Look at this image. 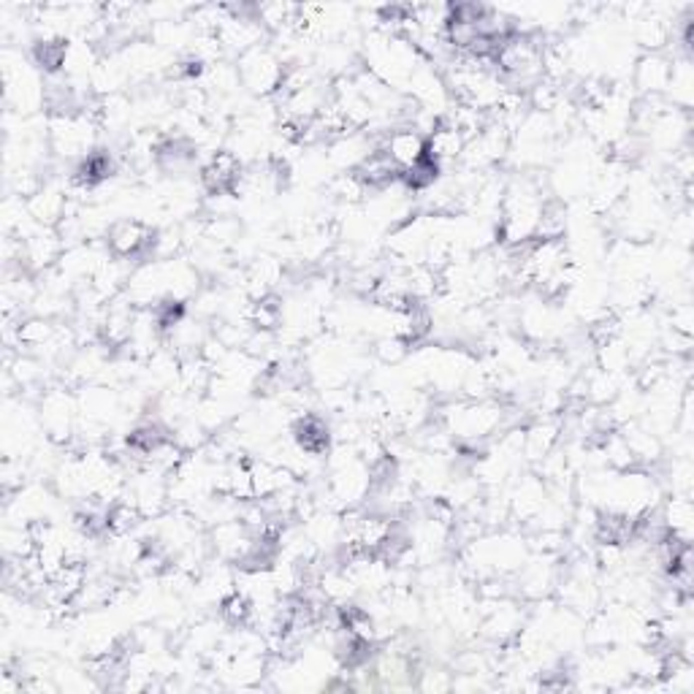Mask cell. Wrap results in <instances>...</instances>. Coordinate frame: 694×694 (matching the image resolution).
Returning a JSON list of instances; mask_svg holds the SVG:
<instances>
[{"label": "cell", "instance_id": "1", "mask_svg": "<svg viewBox=\"0 0 694 694\" xmlns=\"http://www.w3.org/2000/svg\"><path fill=\"white\" fill-rule=\"evenodd\" d=\"M505 409L491 399H458L442 409V429L462 442L489 440L502 429Z\"/></svg>", "mask_w": 694, "mask_h": 694}, {"label": "cell", "instance_id": "8", "mask_svg": "<svg viewBox=\"0 0 694 694\" xmlns=\"http://www.w3.org/2000/svg\"><path fill=\"white\" fill-rule=\"evenodd\" d=\"M670 76H673V60L663 52H646L632 71V81L643 92V98H665Z\"/></svg>", "mask_w": 694, "mask_h": 694}, {"label": "cell", "instance_id": "3", "mask_svg": "<svg viewBox=\"0 0 694 694\" xmlns=\"http://www.w3.org/2000/svg\"><path fill=\"white\" fill-rule=\"evenodd\" d=\"M38 420L54 445H65L74 440L79 426V404L71 396L68 388H49L38 402Z\"/></svg>", "mask_w": 694, "mask_h": 694}, {"label": "cell", "instance_id": "7", "mask_svg": "<svg viewBox=\"0 0 694 694\" xmlns=\"http://www.w3.org/2000/svg\"><path fill=\"white\" fill-rule=\"evenodd\" d=\"M380 150H386V155L391 157V161L396 163L399 172L404 174L426 157V136L420 134V130H415L413 125L388 128Z\"/></svg>", "mask_w": 694, "mask_h": 694}, {"label": "cell", "instance_id": "2", "mask_svg": "<svg viewBox=\"0 0 694 694\" xmlns=\"http://www.w3.org/2000/svg\"><path fill=\"white\" fill-rule=\"evenodd\" d=\"M286 68L288 63L272 43H261L237 60V74L242 87H248L253 96L261 98H275L280 92Z\"/></svg>", "mask_w": 694, "mask_h": 694}, {"label": "cell", "instance_id": "14", "mask_svg": "<svg viewBox=\"0 0 694 694\" xmlns=\"http://www.w3.org/2000/svg\"><path fill=\"white\" fill-rule=\"evenodd\" d=\"M220 619L228 627H244L253 619V600L242 592V589H234L228 597L220 600Z\"/></svg>", "mask_w": 694, "mask_h": 694}, {"label": "cell", "instance_id": "13", "mask_svg": "<svg viewBox=\"0 0 694 694\" xmlns=\"http://www.w3.org/2000/svg\"><path fill=\"white\" fill-rule=\"evenodd\" d=\"M567 231V210L561 201L556 199H545L543 212H540V223H538V237L543 242H559L565 239Z\"/></svg>", "mask_w": 694, "mask_h": 694}, {"label": "cell", "instance_id": "6", "mask_svg": "<svg viewBox=\"0 0 694 694\" xmlns=\"http://www.w3.org/2000/svg\"><path fill=\"white\" fill-rule=\"evenodd\" d=\"M561 570L556 567V556H529L518 570V594L523 600H545L556 592Z\"/></svg>", "mask_w": 694, "mask_h": 694}, {"label": "cell", "instance_id": "10", "mask_svg": "<svg viewBox=\"0 0 694 694\" xmlns=\"http://www.w3.org/2000/svg\"><path fill=\"white\" fill-rule=\"evenodd\" d=\"M561 442V424L556 418H538L523 429V458L529 464H540Z\"/></svg>", "mask_w": 694, "mask_h": 694}, {"label": "cell", "instance_id": "11", "mask_svg": "<svg viewBox=\"0 0 694 694\" xmlns=\"http://www.w3.org/2000/svg\"><path fill=\"white\" fill-rule=\"evenodd\" d=\"M464 147H467V139L453 125H447L445 119H440V125L426 136V155L434 163H440V166L462 161Z\"/></svg>", "mask_w": 694, "mask_h": 694}, {"label": "cell", "instance_id": "5", "mask_svg": "<svg viewBox=\"0 0 694 694\" xmlns=\"http://www.w3.org/2000/svg\"><path fill=\"white\" fill-rule=\"evenodd\" d=\"M244 174L242 157L234 150H217L212 152L210 161L201 166V185L210 195H231L237 193L239 179Z\"/></svg>", "mask_w": 694, "mask_h": 694}, {"label": "cell", "instance_id": "9", "mask_svg": "<svg viewBox=\"0 0 694 694\" xmlns=\"http://www.w3.org/2000/svg\"><path fill=\"white\" fill-rule=\"evenodd\" d=\"M331 440H335V431H331L329 420L320 418V415L302 413L293 424V442L310 456H326L331 451Z\"/></svg>", "mask_w": 694, "mask_h": 694}, {"label": "cell", "instance_id": "4", "mask_svg": "<svg viewBox=\"0 0 694 694\" xmlns=\"http://www.w3.org/2000/svg\"><path fill=\"white\" fill-rule=\"evenodd\" d=\"M152 239H155V231L147 226L139 217H123V220L112 223L106 234V250L119 261H139L144 258L152 250Z\"/></svg>", "mask_w": 694, "mask_h": 694}, {"label": "cell", "instance_id": "15", "mask_svg": "<svg viewBox=\"0 0 694 694\" xmlns=\"http://www.w3.org/2000/svg\"><path fill=\"white\" fill-rule=\"evenodd\" d=\"M371 353H375V358L380 361L382 366H399L409 355V342L391 335L377 337L375 345H371Z\"/></svg>", "mask_w": 694, "mask_h": 694}, {"label": "cell", "instance_id": "12", "mask_svg": "<svg viewBox=\"0 0 694 694\" xmlns=\"http://www.w3.org/2000/svg\"><path fill=\"white\" fill-rule=\"evenodd\" d=\"M663 523L673 538L684 540L690 543V532H692V502L690 494H676L670 496L668 505H665L663 513Z\"/></svg>", "mask_w": 694, "mask_h": 694}]
</instances>
